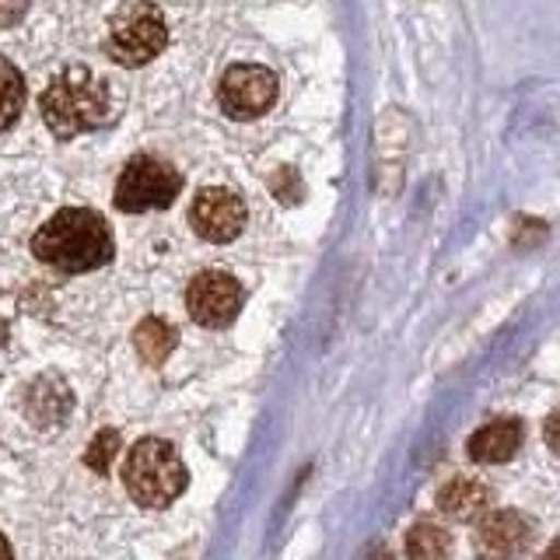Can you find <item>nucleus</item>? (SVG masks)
Segmentation results:
<instances>
[{"mask_svg":"<svg viewBox=\"0 0 560 560\" xmlns=\"http://www.w3.org/2000/svg\"><path fill=\"white\" fill-rule=\"evenodd\" d=\"M165 46H168V22L148 0H130V4H122L113 14L105 49H109V57L119 67L151 63Z\"/></svg>","mask_w":560,"mask_h":560,"instance_id":"nucleus-4","label":"nucleus"},{"mask_svg":"<svg viewBox=\"0 0 560 560\" xmlns=\"http://www.w3.org/2000/svg\"><path fill=\"white\" fill-rule=\"evenodd\" d=\"M46 127L60 140H70L88 130H102L116 119V98L105 78L88 67H67L57 74L39 98Z\"/></svg>","mask_w":560,"mask_h":560,"instance_id":"nucleus-2","label":"nucleus"},{"mask_svg":"<svg viewBox=\"0 0 560 560\" xmlns=\"http://www.w3.org/2000/svg\"><path fill=\"white\" fill-rule=\"evenodd\" d=\"M452 550L448 533H442L438 525H413L407 533V553L410 557H445Z\"/></svg>","mask_w":560,"mask_h":560,"instance_id":"nucleus-14","label":"nucleus"},{"mask_svg":"<svg viewBox=\"0 0 560 560\" xmlns=\"http://www.w3.org/2000/svg\"><path fill=\"white\" fill-rule=\"evenodd\" d=\"M32 253L60 273H84L113 262L116 242L102 214L84 207L57 210L32 238Z\"/></svg>","mask_w":560,"mask_h":560,"instance_id":"nucleus-1","label":"nucleus"},{"mask_svg":"<svg viewBox=\"0 0 560 560\" xmlns=\"http://www.w3.org/2000/svg\"><path fill=\"white\" fill-rule=\"evenodd\" d=\"M116 452H119V434L116 431H98L95 442L88 445V452H84V463L92 466L95 472H109Z\"/></svg>","mask_w":560,"mask_h":560,"instance_id":"nucleus-15","label":"nucleus"},{"mask_svg":"<svg viewBox=\"0 0 560 560\" xmlns=\"http://www.w3.org/2000/svg\"><path fill=\"white\" fill-rule=\"evenodd\" d=\"M133 347H137L140 361L158 368L162 361H168V354L175 350V329L151 315V319H144L133 329Z\"/></svg>","mask_w":560,"mask_h":560,"instance_id":"nucleus-13","label":"nucleus"},{"mask_svg":"<svg viewBox=\"0 0 560 560\" xmlns=\"http://www.w3.org/2000/svg\"><path fill=\"white\" fill-rule=\"evenodd\" d=\"M542 438H547V445L553 455H560V410H553L547 417V424H542Z\"/></svg>","mask_w":560,"mask_h":560,"instance_id":"nucleus-17","label":"nucleus"},{"mask_svg":"<svg viewBox=\"0 0 560 560\" xmlns=\"http://www.w3.org/2000/svg\"><path fill=\"white\" fill-rule=\"evenodd\" d=\"M183 189V175L172 165L158 162V158L140 154L122 168L116 183V207L127 214H140V210H162L168 207Z\"/></svg>","mask_w":560,"mask_h":560,"instance_id":"nucleus-5","label":"nucleus"},{"mask_svg":"<svg viewBox=\"0 0 560 560\" xmlns=\"http://www.w3.org/2000/svg\"><path fill=\"white\" fill-rule=\"evenodd\" d=\"M186 480L189 477L179 452L162 438L137 442L122 463V483L140 508H168L186 490Z\"/></svg>","mask_w":560,"mask_h":560,"instance_id":"nucleus-3","label":"nucleus"},{"mask_svg":"<svg viewBox=\"0 0 560 560\" xmlns=\"http://www.w3.org/2000/svg\"><path fill=\"white\" fill-rule=\"evenodd\" d=\"M522 445V424L518 420H490L469 438V455L483 466L508 463Z\"/></svg>","mask_w":560,"mask_h":560,"instance_id":"nucleus-10","label":"nucleus"},{"mask_svg":"<svg viewBox=\"0 0 560 560\" xmlns=\"http://www.w3.org/2000/svg\"><path fill=\"white\" fill-rule=\"evenodd\" d=\"M186 308L192 315V323H200L207 329L228 326L242 308L238 280L232 273H224V270H203L186 291Z\"/></svg>","mask_w":560,"mask_h":560,"instance_id":"nucleus-7","label":"nucleus"},{"mask_svg":"<svg viewBox=\"0 0 560 560\" xmlns=\"http://www.w3.org/2000/svg\"><path fill=\"white\" fill-rule=\"evenodd\" d=\"M70 410V393L63 378L57 375H43L39 382L32 385L28 393V417L35 420L39 428H49V424H60Z\"/></svg>","mask_w":560,"mask_h":560,"instance_id":"nucleus-12","label":"nucleus"},{"mask_svg":"<svg viewBox=\"0 0 560 560\" xmlns=\"http://www.w3.org/2000/svg\"><path fill=\"white\" fill-rule=\"evenodd\" d=\"M438 504H442V512L459 518V522H469L487 512L490 504V490L472 480V477H452L442 490H438Z\"/></svg>","mask_w":560,"mask_h":560,"instance_id":"nucleus-11","label":"nucleus"},{"mask_svg":"<svg viewBox=\"0 0 560 560\" xmlns=\"http://www.w3.org/2000/svg\"><path fill=\"white\" fill-rule=\"evenodd\" d=\"M189 224H192V232L207 242H218V245L232 242L245 224V203H242V197H235L232 189L210 186L200 192L197 200H192Z\"/></svg>","mask_w":560,"mask_h":560,"instance_id":"nucleus-8","label":"nucleus"},{"mask_svg":"<svg viewBox=\"0 0 560 560\" xmlns=\"http://www.w3.org/2000/svg\"><path fill=\"white\" fill-rule=\"evenodd\" d=\"M547 557H560V539H557V542H553V547L547 550Z\"/></svg>","mask_w":560,"mask_h":560,"instance_id":"nucleus-19","label":"nucleus"},{"mask_svg":"<svg viewBox=\"0 0 560 560\" xmlns=\"http://www.w3.org/2000/svg\"><path fill=\"white\" fill-rule=\"evenodd\" d=\"M529 539H533V525L525 522L518 512H490L477 529L480 550L490 557L522 553L525 547H529Z\"/></svg>","mask_w":560,"mask_h":560,"instance_id":"nucleus-9","label":"nucleus"},{"mask_svg":"<svg viewBox=\"0 0 560 560\" xmlns=\"http://www.w3.org/2000/svg\"><path fill=\"white\" fill-rule=\"evenodd\" d=\"M25 8H28V0H4V28H11Z\"/></svg>","mask_w":560,"mask_h":560,"instance_id":"nucleus-18","label":"nucleus"},{"mask_svg":"<svg viewBox=\"0 0 560 560\" xmlns=\"http://www.w3.org/2000/svg\"><path fill=\"white\" fill-rule=\"evenodd\" d=\"M4 78H8V109H4V122H0V127L11 130V127H14V119H18V113H22V95H25V88H22V78H18L14 63H8V60H4Z\"/></svg>","mask_w":560,"mask_h":560,"instance_id":"nucleus-16","label":"nucleus"},{"mask_svg":"<svg viewBox=\"0 0 560 560\" xmlns=\"http://www.w3.org/2000/svg\"><path fill=\"white\" fill-rule=\"evenodd\" d=\"M218 98L232 119L262 116L277 98V74L259 63H235L232 70H224Z\"/></svg>","mask_w":560,"mask_h":560,"instance_id":"nucleus-6","label":"nucleus"}]
</instances>
